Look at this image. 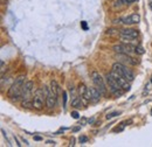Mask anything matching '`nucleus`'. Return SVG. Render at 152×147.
Returning a JSON list of instances; mask_svg holds the SVG:
<instances>
[{"mask_svg": "<svg viewBox=\"0 0 152 147\" xmlns=\"http://www.w3.org/2000/svg\"><path fill=\"white\" fill-rule=\"evenodd\" d=\"M110 75L114 77L115 79H116V82L121 85V88L124 90V91H129L130 90V84H129V81L125 78V77H123L122 75H119L118 73H116L114 70H111L110 71Z\"/></svg>", "mask_w": 152, "mask_h": 147, "instance_id": "9d476101", "label": "nucleus"}, {"mask_svg": "<svg viewBox=\"0 0 152 147\" xmlns=\"http://www.w3.org/2000/svg\"><path fill=\"white\" fill-rule=\"evenodd\" d=\"M134 53H136V54H138V55H143V54L145 53V50H144V48H143V47L137 46V47H136V49H134Z\"/></svg>", "mask_w": 152, "mask_h": 147, "instance_id": "6ab92c4d", "label": "nucleus"}, {"mask_svg": "<svg viewBox=\"0 0 152 147\" xmlns=\"http://www.w3.org/2000/svg\"><path fill=\"white\" fill-rule=\"evenodd\" d=\"M113 70L116 71V73H118L119 75H122L123 77H125L129 82H132L133 79H134V75H133L132 71L130 69H128V67L122 64V63H115L114 65H113Z\"/></svg>", "mask_w": 152, "mask_h": 147, "instance_id": "0eeeda50", "label": "nucleus"}, {"mask_svg": "<svg viewBox=\"0 0 152 147\" xmlns=\"http://www.w3.org/2000/svg\"><path fill=\"white\" fill-rule=\"evenodd\" d=\"M151 83H152V79H151Z\"/></svg>", "mask_w": 152, "mask_h": 147, "instance_id": "c756f323", "label": "nucleus"}, {"mask_svg": "<svg viewBox=\"0 0 152 147\" xmlns=\"http://www.w3.org/2000/svg\"><path fill=\"white\" fill-rule=\"evenodd\" d=\"M80 129H81V126H77V127H75V129L73 130V131H74V132H77V131H78Z\"/></svg>", "mask_w": 152, "mask_h": 147, "instance_id": "cd10ccee", "label": "nucleus"}, {"mask_svg": "<svg viewBox=\"0 0 152 147\" xmlns=\"http://www.w3.org/2000/svg\"><path fill=\"white\" fill-rule=\"evenodd\" d=\"M22 141H23V144H25V145H27V146L29 145V144H28V141H27V140H26L25 138H22Z\"/></svg>", "mask_w": 152, "mask_h": 147, "instance_id": "a878e982", "label": "nucleus"}, {"mask_svg": "<svg viewBox=\"0 0 152 147\" xmlns=\"http://www.w3.org/2000/svg\"><path fill=\"white\" fill-rule=\"evenodd\" d=\"M119 32H121V31H118V29L110 28V29H108V31H107V34H108V35H110V36H114V35H119Z\"/></svg>", "mask_w": 152, "mask_h": 147, "instance_id": "a211bd4d", "label": "nucleus"}, {"mask_svg": "<svg viewBox=\"0 0 152 147\" xmlns=\"http://www.w3.org/2000/svg\"><path fill=\"white\" fill-rule=\"evenodd\" d=\"M134 49H136V46H132L131 43H125V42L114 46V50L116 53H118V54L131 55L132 53H134Z\"/></svg>", "mask_w": 152, "mask_h": 147, "instance_id": "1a4fd4ad", "label": "nucleus"}, {"mask_svg": "<svg viewBox=\"0 0 152 147\" xmlns=\"http://www.w3.org/2000/svg\"><path fill=\"white\" fill-rule=\"evenodd\" d=\"M90 77H91V79H93L94 85L97 88V90L101 92L102 95H107L108 88H107V84H105L104 78L102 77V75L99 73H97V71H93L91 75H90Z\"/></svg>", "mask_w": 152, "mask_h": 147, "instance_id": "20e7f679", "label": "nucleus"}, {"mask_svg": "<svg viewBox=\"0 0 152 147\" xmlns=\"http://www.w3.org/2000/svg\"><path fill=\"white\" fill-rule=\"evenodd\" d=\"M83 100H82V98L81 97H75L74 99H73V102H72V105L73 106H75L77 109H80V108H82L83 106Z\"/></svg>", "mask_w": 152, "mask_h": 147, "instance_id": "dca6fc26", "label": "nucleus"}, {"mask_svg": "<svg viewBox=\"0 0 152 147\" xmlns=\"http://www.w3.org/2000/svg\"><path fill=\"white\" fill-rule=\"evenodd\" d=\"M149 5H150V7H151V9H152V2H150V4H149Z\"/></svg>", "mask_w": 152, "mask_h": 147, "instance_id": "c85d7f7f", "label": "nucleus"}, {"mask_svg": "<svg viewBox=\"0 0 152 147\" xmlns=\"http://www.w3.org/2000/svg\"><path fill=\"white\" fill-rule=\"evenodd\" d=\"M72 117H73L74 119H78V118H80V113H78L77 111H73V112H72Z\"/></svg>", "mask_w": 152, "mask_h": 147, "instance_id": "412c9836", "label": "nucleus"}, {"mask_svg": "<svg viewBox=\"0 0 152 147\" xmlns=\"http://www.w3.org/2000/svg\"><path fill=\"white\" fill-rule=\"evenodd\" d=\"M46 104V92L43 87L42 88H39L38 90H35L34 92V96H33V108L35 110H42L43 106Z\"/></svg>", "mask_w": 152, "mask_h": 147, "instance_id": "7ed1b4c3", "label": "nucleus"}, {"mask_svg": "<svg viewBox=\"0 0 152 147\" xmlns=\"http://www.w3.org/2000/svg\"><path fill=\"white\" fill-rule=\"evenodd\" d=\"M50 88H52V90L55 92V95L56 96H58L60 95V87H58V84H57V82L56 81H52L50 82Z\"/></svg>", "mask_w": 152, "mask_h": 147, "instance_id": "f3484780", "label": "nucleus"}, {"mask_svg": "<svg viewBox=\"0 0 152 147\" xmlns=\"http://www.w3.org/2000/svg\"><path fill=\"white\" fill-rule=\"evenodd\" d=\"M81 26H82V28H83L84 31H88V25H87L86 21H81Z\"/></svg>", "mask_w": 152, "mask_h": 147, "instance_id": "4be33fe9", "label": "nucleus"}, {"mask_svg": "<svg viewBox=\"0 0 152 147\" xmlns=\"http://www.w3.org/2000/svg\"><path fill=\"white\" fill-rule=\"evenodd\" d=\"M33 91H34V82L33 81H27L23 84L22 93H21V106L25 109L33 108Z\"/></svg>", "mask_w": 152, "mask_h": 147, "instance_id": "f257e3e1", "label": "nucleus"}, {"mask_svg": "<svg viewBox=\"0 0 152 147\" xmlns=\"http://www.w3.org/2000/svg\"><path fill=\"white\" fill-rule=\"evenodd\" d=\"M139 35L138 31L136 29H132V28H124L119 32V37L123 42L125 43H131L132 41H134Z\"/></svg>", "mask_w": 152, "mask_h": 147, "instance_id": "423d86ee", "label": "nucleus"}, {"mask_svg": "<svg viewBox=\"0 0 152 147\" xmlns=\"http://www.w3.org/2000/svg\"><path fill=\"white\" fill-rule=\"evenodd\" d=\"M138 0H116L114 2V7H121L123 5H130V4H133V2H137Z\"/></svg>", "mask_w": 152, "mask_h": 147, "instance_id": "2eb2a0df", "label": "nucleus"}, {"mask_svg": "<svg viewBox=\"0 0 152 147\" xmlns=\"http://www.w3.org/2000/svg\"><path fill=\"white\" fill-rule=\"evenodd\" d=\"M122 112L121 111H115V112H111V113H108L107 114V119H111V118H114L116 116H119Z\"/></svg>", "mask_w": 152, "mask_h": 147, "instance_id": "aec40b11", "label": "nucleus"}, {"mask_svg": "<svg viewBox=\"0 0 152 147\" xmlns=\"http://www.w3.org/2000/svg\"><path fill=\"white\" fill-rule=\"evenodd\" d=\"M47 144H49V145H55V143H54V141H50V140L47 141Z\"/></svg>", "mask_w": 152, "mask_h": 147, "instance_id": "bb28decb", "label": "nucleus"}, {"mask_svg": "<svg viewBox=\"0 0 152 147\" xmlns=\"http://www.w3.org/2000/svg\"><path fill=\"white\" fill-rule=\"evenodd\" d=\"M34 140H37V141H41V140H42V138H41V137H39V135H35V137H34Z\"/></svg>", "mask_w": 152, "mask_h": 147, "instance_id": "393cba45", "label": "nucleus"}, {"mask_svg": "<svg viewBox=\"0 0 152 147\" xmlns=\"http://www.w3.org/2000/svg\"><path fill=\"white\" fill-rule=\"evenodd\" d=\"M121 21H122V23H124V25H126V26L136 25V23H138V22L140 21V15L137 14V13L130 14V15H128V17H125V18L121 19Z\"/></svg>", "mask_w": 152, "mask_h": 147, "instance_id": "9b49d317", "label": "nucleus"}, {"mask_svg": "<svg viewBox=\"0 0 152 147\" xmlns=\"http://www.w3.org/2000/svg\"><path fill=\"white\" fill-rule=\"evenodd\" d=\"M107 84H108V89L110 90V92L114 95V96H116V97H118V96H122L123 95V92H124V90L121 88V85L116 82V79H115L114 77L110 75V73L107 75Z\"/></svg>", "mask_w": 152, "mask_h": 147, "instance_id": "39448f33", "label": "nucleus"}, {"mask_svg": "<svg viewBox=\"0 0 152 147\" xmlns=\"http://www.w3.org/2000/svg\"><path fill=\"white\" fill-rule=\"evenodd\" d=\"M78 92H80V96H81V98H82L84 104H87L88 102H91L90 100V95H89V88H87L84 84H80Z\"/></svg>", "mask_w": 152, "mask_h": 147, "instance_id": "f8f14e48", "label": "nucleus"}, {"mask_svg": "<svg viewBox=\"0 0 152 147\" xmlns=\"http://www.w3.org/2000/svg\"><path fill=\"white\" fill-rule=\"evenodd\" d=\"M25 78H26V76H19L15 81H14V83L11 85V88L8 89V91H7V97L8 98H11L12 100H14V102H17V100H19V98L21 97V93H22V88H23V84H25Z\"/></svg>", "mask_w": 152, "mask_h": 147, "instance_id": "f03ea898", "label": "nucleus"}, {"mask_svg": "<svg viewBox=\"0 0 152 147\" xmlns=\"http://www.w3.org/2000/svg\"><path fill=\"white\" fill-rule=\"evenodd\" d=\"M66 103H67V92H63V105L66 106Z\"/></svg>", "mask_w": 152, "mask_h": 147, "instance_id": "b1692460", "label": "nucleus"}, {"mask_svg": "<svg viewBox=\"0 0 152 147\" xmlns=\"http://www.w3.org/2000/svg\"><path fill=\"white\" fill-rule=\"evenodd\" d=\"M89 95H90V100L91 102H94V103H96V102H98L99 100V98H101V92L97 90V88H89Z\"/></svg>", "mask_w": 152, "mask_h": 147, "instance_id": "ddd939ff", "label": "nucleus"}, {"mask_svg": "<svg viewBox=\"0 0 152 147\" xmlns=\"http://www.w3.org/2000/svg\"><path fill=\"white\" fill-rule=\"evenodd\" d=\"M119 57L124 61V62H126L128 64H130V65H136L138 62H137V60H134L132 58L130 55H128V54H119Z\"/></svg>", "mask_w": 152, "mask_h": 147, "instance_id": "4468645a", "label": "nucleus"}, {"mask_svg": "<svg viewBox=\"0 0 152 147\" xmlns=\"http://www.w3.org/2000/svg\"><path fill=\"white\" fill-rule=\"evenodd\" d=\"M45 92H46V105L48 109H54L56 105V99L57 96L55 95V92L52 90L50 87H43Z\"/></svg>", "mask_w": 152, "mask_h": 147, "instance_id": "6e6552de", "label": "nucleus"}, {"mask_svg": "<svg viewBox=\"0 0 152 147\" xmlns=\"http://www.w3.org/2000/svg\"><path fill=\"white\" fill-rule=\"evenodd\" d=\"M87 141H88V138H87V137H81V138H80V143H81V144H84V143H87Z\"/></svg>", "mask_w": 152, "mask_h": 147, "instance_id": "5701e85b", "label": "nucleus"}]
</instances>
